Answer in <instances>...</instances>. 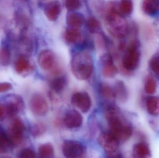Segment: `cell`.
I'll return each mask as SVG.
<instances>
[{"mask_svg":"<svg viewBox=\"0 0 159 158\" xmlns=\"http://www.w3.org/2000/svg\"><path fill=\"white\" fill-rule=\"evenodd\" d=\"M25 130V125L21 120L16 118L13 120L9 128L8 136L14 145L21 143Z\"/></svg>","mask_w":159,"mask_h":158,"instance_id":"8","label":"cell"},{"mask_svg":"<svg viewBox=\"0 0 159 158\" xmlns=\"http://www.w3.org/2000/svg\"><path fill=\"white\" fill-rule=\"evenodd\" d=\"M84 149L79 142L66 141L62 146L63 155L67 158H79L83 155Z\"/></svg>","mask_w":159,"mask_h":158,"instance_id":"9","label":"cell"},{"mask_svg":"<svg viewBox=\"0 0 159 158\" xmlns=\"http://www.w3.org/2000/svg\"><path fill=\"white\" fill-rule=\"evenodd\" d=\"M64 37L68 42L76 43L80 41L82 36L78 28L69 27L65 31Z\"/></svg>","mask_w":159,"mask_h":158,"instance_id":"20","label":"cell"},{"mask_svg":"<svg viewBox=\"0 0 159 158\" xmlns=\"http://www.w3.org/2000/svg\"><path fill=\"white\" fill-rule=\"evenodd\" d=\"M85 21L84 16L81 13L73 11L70 12L67 16V23L70 28H79Z\"/></svg>","mask_w":159,"mask_h":158,"instance_id":"19","label":"cell"},{"mask_svg":"<svg viewBox=\"0 0 159 158\" xmlns=\"http://www.w3.org/2000/svg\"><path fill=\"white\" fill-rule=\"evenodd\" d=\"M3 105L7 115H16L21 112L25 107L24 101L21 96L16 94H9L4 98Z\"/></svg>","mask_w":159,"mask_h":158,"instance_id":"5","label":"cell"},{"mask_svg":"<svg viewBox=\"0 0 159 158\" xmlns=\"http://www.w3.org/2000/svg\"><path fill=\"white\" fill-rule=\"evenodd\" d=\"M149 66L156 74H159V55L152 58L149 62Z\"/></svg>","mask_w":159,"mask_h":158,"instance_id":"34","label":"cell"},{"mask_svg":"<svg viewBox=\"0 0 159 158\" xmlns=\"http://www.w3.org/2000/svg\"><path fill=\"white\" fill-rule=\"evenodd\" d=\"M61 10V4L58 1H50L44 6V13L50 21L57 20L60 15Z\"/></svg>","mask_w":159,"mask_h":158,"instance_id":"14","label":"cell"},{"mask_svg":"<svg viewBox=\"0 0 159 158\" xmlns=\"http://www.w3.org/2000/svg\"><path fill=\"white\" fill-rule=\"evenodd\" d=\"M98 139L101 147L107 153H114L118 147L119 141L110 132L102 134Z\"/></svg>","mask_w":159,"mask_h":158,"instance_id":"10","label":"cell"},{"mask_svg":"<svg viewBox=\"0 0 159 158\" xmlns=\"http://www.w3.org/2000/svg\"><path fill=\"white\" fill-rule=\"evenodd\" d=\"M11 54L10 49L6 45L0 47V65L7 66L11 63Z\"/></svg>","mask_w":159,"mask_h":158,"instance_id":"26","label":"cell"},{"mask_svg":"<svg viewBox=\"0 0 159 158\" xmlns=\"http://www.w3.org/2000/svg\"><path fill=\"white\" fill-rule=\"evenodd\" d=\"M133 158H151V152L149 146L145 142L134 145L133 149Z\"/></svg>","mask_w":159,"mask_h":158,"instance_id":"18","label":"cell"},{"mask_svg":"<svg viewBox=\"0 0 159 158\" xmlns=\"http://www.w3.org/2000/svg\"><path fill=\"white\" fill-rule=\"evenodd\" d=\"M86 26L91 32H96L101 28V23L94 17H89L86 21Z\"/></svg>","mask_w":159,"mask_h":158,"instance_id":"31","label":"cell"},{"mask_svg":"<svg viewBox=\"0 0 159 158\" xmlns=\"http://www.w3.org/2000/svg\"><path fill=\"white\" fill-rule=\"evenodd\" d=\"M140 54L139 43L137 41H132L127 47L122 57V65L127 71H133L137 68L140 62Z\"/></svg>","mask_w":159,"mask_h":158,"instance_id":"4","label":"cell"},{"mask_svg":"<svg viewBox=\"0 0 159 158\" xmlns=\"http://www.w3.org/2000/svg\"><path fill=\"white\" fill-rule=\"evenodd\" d=\"M147 110L152 116L159 115V98L156 96H149L146 100Z\"/></svg>","mask_w":159,"mask_h":158,"instance_id":"22","label":"cell"},{"mask_svg":"<svg viewBox=\"0 0 159 158\" xmlns=\"http://www.w3.org/2000/svg\"><path fill=\"white\" fill-rule=\"evenodd\" d=\"M71 68L76 79L79 80H85L90 77L93 70L92 57L90 54L84 51L76 53L72 58Z\"/></svg>","mask_w":159,"mask_h":158,"instance_id":"3","label":"cell"},{"mask_svg":"<svg viewBox=\"0 0 159 158\" xmlns=\"http://www.w3.org/2000/svg\"><path fill=\"white\" fill-rule=\"evenodd\" d=\"M45 126L41 122L34 123L30 128L31 134L34 137H38L43 135L45 132Z\"/></svg>","mask_w":159,"mask_h":158,"instance_id":"30","label":"cell"},{"mask_svg":"<svg viewBox=\"0 0 159 158\" xmlns=\"http://www.w3.org/2000/svg\"><path fill=\"white\" fill-rule=\"evenodd\" d=\"M15 70L16 73L22 77H27L34 70V66L28 56L20 54L15 61Z\"/></svg>","mask_w":159,"mask_h":158,"instance_id":"11","label":"cell"},{"mask_svg":"<svg viewBox=\"0 0 159 158\" xmlns=\"http://www.w3.org/2000/svg\"><path fill=\"white\" fill-rule=\"evenodd\" d=\"M7 115L6 109L3 104L0 103V120H2Z\"/></svg>","mask_w":159,"mask_h":158,"instance_id":"37","label":"cell"},{"mask_svg":"<svg viewBox=\"0 0 159 158\" xmlns=\"http://www.w3.org/2000/svg\"><path fill=\"white\" fill-rule=\"evenodd\" d=\"M117 110L114 105H110L106 108V114L108 120L110 132L119 141H126L132 135L131 126L124 123L117 116Z\"/></svg>","mask_w":159,"mask_h":158,"instance_id":"2","label":"cell"},{"mask_svg":"<svg viewBox=\"0 0 159 158\" xmlns=\"http://www.w3.org/2000/svg\"><path fill=\"white\" fill-rule=\"evenodd\" d=\"M56 60L55 53L48 49L43 50L38 55V64L43 70L46 71L53 69L56 64Z\"/></svg>","mask_w":159,"mask_h":158,"instance_id":"12","label":"cell"},{"mask_svg":"<svg viewBox=\"0 0 159 158\" xmlns=\"http://www.w3.org/2000/svg\"><path fill=\"white\" fill-rule=\"evenodd\" d=\"M13 85L8 82L0 83V93L6 92L12 90Z\"/></svg>","mask_w":159,"mask_h":158,"instance_id":"36","label":"cell"},{"mask_svg":"<svg viewBox=\"0 0 159 158\" xmlns=\"http://www.w3.org/2000/svg\"><path fill=\"white\" fill-rule=\"evenodd\" d=\"M64 122L66 127L70 129H75L82 125L83 118L78 111L71 110L65 115Z\"/></svg>","mask_w":159,"mask_h":158,"instance_id":"16","label":"cell"},{"mask_svg":"<svg viewBox=\"0 0 159 158\" xmlns=\"http://www.w3.org/2000/svg\"><path fill=\"white\" fill-rule=\"evenodd\" d=\"M18 158H37L34 151L30 148L24 149L22 150Z\"/></svg>","mask_w":159,"mask_h":158,"instance_id":"35","label":"cell"},{"mask_svg":"<svg viewBox=\"0 0 159 158\" xmlns=\"http://www.w3.org/2000/svg\"><path fill=\"white\" fill-rule=\"evenodd\" d=\"M106 158H124L123 156L120 154H110Z\"/></svg>","mask_w":159,"mask_h":158,"instance_id":"38","label":"cell"},{"mask_svg":"<svg viewBox=\"0 0 159 158\" xmlns=\"http://www.w3.org/2000/svg\"><path fill=\"white\" fill-rule=\"evenodd\" d=\"M0 158H11L9 157L2 156V157H0Z\"/></svg>","mask_w":159,"mask_h":158,"instance_id":"39","label":"cell"},{"mask_svg":"<svg viewBox=\"0 0 159 158\" xmlns=\"http://www.w3.org/2000/svg\"><path fill=\"white\" fill-rule=\"evenodd\" d=\"M81 6V2L78 0H68L65 2V6L70 12H73L79 9Z\"/></svg>","mask_w":159,"mask_h":158,"instance_id":"33","label":"cell"},{"mask_svg":"<svg viewBox=\"0 0 159 158\" xmlns=\"http://www.w3.org/2000/svg\"><path fill=\"white\" fill-rule=\"evenodd\" d=\"M100 65L102 75L107 79L114 78L118 72V70L115 64L112 56L107 53L101 56Z\"/></svg>","mask_w":159,"mask_h":158,"instance_id":"6","label":"cell"},{"mask_svg":"<svg viewBox=\"0 0 159 158\" xmlns=\"http://www.w3.org/2000/svg\"><path fill=\"white\" fill-rule=\"evenodd\" d=\"M119 13L122 15H129L131 14L133 9V2L129 0L121 1L119 6Z\"/></svg>","mask_w":159,"mask_h":158,"instance_id":"29","label":"cell"},{"mask_svg":"<svg viewBox=\"0 0 159 158\" xmlns=\"http://www.w3.org/2000/svg\"><path fill=\"white\" fill-rule=\"evenodd\" d=\"M99 92L101 95L108 100H112L116 97L113 88L107 83H101L99 84Z\"/></svg>","mask_w":159,"mask_h":158,"instance_id":"27","label":"cell"},{"mask_svg":"<svg viewBox=\"0 0 159 158\" xmlns=\"http://www.w3.org/2000/svg\"><path fill=\"white\" fill-rule=\"evenodd\" d=\"M39 158H53L54 149L51 144L45 143L42 145L38 149Z\"/></svg>","mask_w":159,"mask_h":158,"instance_id":"28","label":"cell"},{"mask_svg":"<svg viewBox=\"0 0 159 158\" xmlns=\"http://www.w3.org/2000/svg\"><path fill=\"white\" fill-rule=\"evenodd\" d=\"M157 85L156 82L152 77H148L145 83L144 90L148 94H153L156 92Z\"/></svg>","mask_w":159,"mask_h":158,"instance_id":"32","label":"cell"},{"mask_svg":"<svg viewBox=\"0 0 159 158\" xmlns=\"http://www.w3.org/2000/svg\"><path fill=\"white\" fill-rule=\"evenodd\" d=\"M14 146L8 135L0 129V154L10 152Z\"/></svg>","mask_w":159,"mask_h":158,"instance_id":"21","label":"cell"},{"mask_svg":"<svg viewBox=\"0 0 159 158\" xmlns=\"http://www.w3.org/2000/svg\"><path fill=\"white\" fill-rule=\"evenodd\" d=\"M71 102L84 113L88 112L91 106L90 97L86 92H77L74 94L71 97Z\"/></svg>","mask_w":159,"mask_h":158,"instance_id":"13","label":"cell"},{"mask_svg":"<svg viewBox=\"0 0 159 158\" xmlns=\"http://www.w3.org/2000/svg\"><path fill=\"white\" fill-rule=\"evenodd\" d=\"M144 12L149 15H156L159 11V1L157 0H146L143 3Z\"/></svg>","mask_w":159,"mask_h":158,"instance_id":"23","label":"cell"},{"mask_svg":"<svg viewBox=\"0 0 159 158\" xmlns=\"http://www.w3.org/2000/svg\"><path fill=\"white\" fill-rule=\"evenodd\" d=\"M31 111L37 116H44L48 111V104L45 97L40 94L32 96L30 103Z\"/></svg>","mask_w":159,"mask_h":158,"instance_id":"7","label":"cell"},{"mask_svg":"<svg viewBox=\"0 0 159 158\" xmlns=\"http://www.w3.org/2000/svg\"><path fill=\"white\" fill-rule=\"evenodd\" d=\"M18 44L19 48L23 52V55L28 56L32 53L34 49V44L31 38L27 34V32H20L18 39Z\"/></svg>","mask_w":159,"mask_h":158,"instance_id":"15","label":"cell"},{"mask_svg":"<svg viewBox=\"0 0 159 158\" xmlns=\"http://www.w3.org/2000/svg\"><path fill=\"white\" fill-rule=\"evenodd\" d=\"M116 97L120 101H124L128 97V92L125 84L121 81H118L115 83L113 89Z\"/></svg>","mask_w":159,"mask_h":158,"instance_id":"24","label":"cell"},{"mask_svg":"<svg viewBox=\"0 0 159 158\" xmlns=\"http://www.w3.org/2000/svg\"><path fill=\"white\" fill-rule=\"evenodd\" d=\"M67 83V79L65 77L60 76L52 80L50 83V87L55 92L60 93L65 88Z\"/></svg>","mask_w":159,"mask_h":158,"instance_id":"25","label":"cell"},{"mask_svg":"<svg viewBox=\"0 0 159 158\" xmlns=\"http://www.w3.org/2000/svg\"><path fill=\"white\" fill-rule=\"evenodd\" d=\"M105 25L107 31L115 38L122 39L127 35L129 30L128 22L113 4L109 7L105 19Z\"/></svg>","mask_w":159,"mask_h":158,"instance_id":"1","label":"cell"},{"mask_svg":"<svg viewBox=\"0 0 159 158\" xmlns=\"http://www.w3.org/2000/svg\"><path fill=\"white\" fill-rule=\"evenodd\" d=\"M14 21L20 32H27L30 25V18L22 10L18 9L14 13Z\"/></svg>","mask_w":159,"mask_h":158,"instance_id":"17","label":"cell"}]
</instances>
